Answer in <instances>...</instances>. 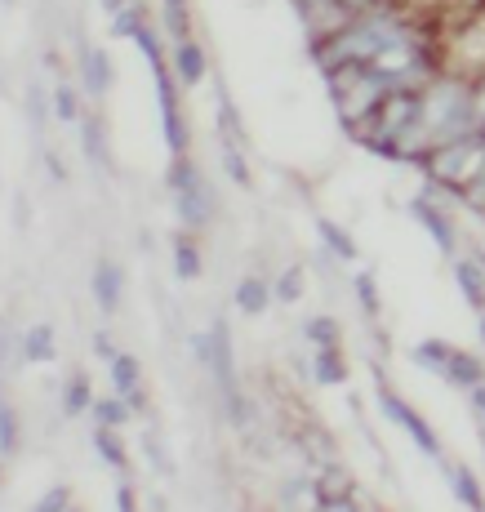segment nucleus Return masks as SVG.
Instances as JSON below:
<instances>
[{
    "mask_svg": "<svg viewBox=\"0 0 485 512\" xmlns=\"http://www.w3.org/2000/svg\"><path fill=\"white\" fill-rule=\"evenodd\" d=\"M423 125L432 130V143H454L481 134L472 121V81L463 76H437L423 90Z\"/></svg>",
    "mask_w": 485,
    "mask_h": 512,
    "instance_id": "obj_1",
    "label": "nucleus"
},
{
    "mask_svg": "<svg viewBox=\"0 0 485 512\" xmlns=\"http://www.w3.org/2000/svg\"><path fill=\"white\" fill-rule=\"evenodd\" d=\"M423 174H428V179H441V183L468 187L481 174V134H468V139H454V143H437L428 152Z\"/></svg>",
    "mask_w": 485,
    "mask_h": 512,
    "instance_id": "obj_2",
    "label": "nucleus"
},
{
    "mask_svg": "<svg viewBox=\"0 0 485 512\" xmlns=\"http://www.w3.org/2000/svg\"><path fill=\"white\" fill-rule=\"evenodd\" d=\"M374 397H379L383 419H392L397 428L410 432V441H414V446H419L428 459H441V441H437V432H432L428 423L419 419V410H414L410 401H401L397 392H392V383H383V379H379V383H374Z\"/></svg>",
    "mask_w": 485,
    "mask_h": 512,
    "instance_id": "obj_3",
    "label": "nucleus"
},
{
    "mask_svg": "<svg viewBox=\"0 0 485 512\" xmlns=\"http://www.w3.org/2000/svg\"><path fill=\"white\" fill-rule=\"evenodd\" d=\"M410 214H414V223H419V228L432 236V245H437L445 259H459V232H454L450 214H445L437 201H428V196L419 192V196L410 201Z\"/></svg>",
    "mask_w": 485,
    "mask_h": 512,
    "instance_id": "obj_4",
    "label": "nucleus"
},
{
    "mask_svg": "<svg viewBox=\"0 0 485 512\" xmlns=\"http://www.w3.org/2000/svg\"><path fill=\"white\" fill-rule=\"evenodd\" d=\"M174 210H178V223H183V228H192V232L210 228V223H214V192H210V183L196 179V183L178 187V192H174Z\"/></svg>",
    "mask_w": 485,
    "mask_h": 512,
    "instance_id": "obj_5",
    "label": "nucleus"
},
{
    "mask_svg": "<svg viewBox=\"0 0 485 512\" xmlns=\"http://www.w3.org/2000/svg\"><path fill=\"white\" fill-rule=\"evenodd\" d=\"M89 290H94L98 308H103L107 317H116V308H121V294H125V277H121V268H116L112 259H98L94 277H89Z\"/></svg>",
    "mask_w": 485,
    "mask_h": 512,
    "instance_id": "obj_6",
    "label": "nucleus"
},
{
    "mask_svg": "<svg viewBox=\"0 0 485 512\" xmlns=\"http://www.w3.org/2000/svg\"><path fill=\"white\" fill-rule=\"evenodd\" d=\"M170 63H174V76H178V85H183V90H196V85L205 81V72H210V63H205V49L196 45V41H178Z\"/></svg>",
    "mask_w": 485,
    "mask_h": 512,
    "instance_id": "obj_7",
    "label": "nucleus"
},
{
    "mask_svg": "<svg viewBox=\"0 0 485 512\" xmlns=\"http://www.w3.org/2000/svg\"><path fill=\"white\" fill-rule=\"evenodd\" d=\"M312 379L321 383V388H343V383H348V361H343L339 343H321V348H316Z\"/></svg>",
    "mask_w": 485,
    "mask_h": 512,
    "instance_id": "obj_8",
    "label": "nucleus"
},
{
    "mask_svg": "<svg viewBox=\"0 0 485 512\" xmlns=\"http://www.w3.org/2000/svg\"><path fill=\"white\" fill-rule=\"evenodd\" d=\"M454 285H459V294H463V303H468L472 312H481L485 308V268L477 259H454Z\"/></svg>",
    "mask_w": 485,
    "mask_h": 512,
    "instance_id": "obj_9",
    "label": "nucleus"
},
{
    "mask_svg": "<svg viewBox=\"0 0 485 512\" xmlns=\"http://www.w3.org/2000/svg\"><path fill=\"white\" fill-rule=\"evenodd\" d=\"M81 85L89 98H103L112 90V63L103 49H81Z\"/></svg>",
    "mask_w": 485,
    "mask_h": 512,
    "instance_id": "obj_10",
    "label": "nucleus"
},
{
    "mask_svg": "<svg viewBox=\"0 0 485 512\" xmlns=\"http://www.w3.org/2000/svg\"><path fill=\"white\" fill-rule=\"evenodd\" d=\"M441 379L450 383V388L468 392V388H477V383L485 379V361L477 357V352H463V348H454V357H450V366H445Z\"/></svg>",
    "mask_w": 485,
    "mask_h": 512,
    "instance_id": "obj_11",
    "label": "nucleus"
},
{
    "mask_svg": "<svg viewBox=\"0 0 485 512\" xmlns=\"http://www.w3.org/2000/svg\"><path fill=\"white\" fill-rule=\"evenodd\" d=\"M450 357H454V343H445V339H423V343H414L410 348V361L419 366L423 374H445V366H450Z\"/></svg>",
    "mask_w": 485,
    "mask_h": 512,
    "instance_id": "obj_12",
    "label": "nucleus"
},
{
    "mask_svg": "<svg viewBox=\"0 0 485 512\" xmlns=\"http://www.w3.org/2000/svg\"><path fill=\"white\" fill-rule=\"evenodd\" d=\"M272 285H267V277H241V285H236V308L245 312V317H263L267 303H272Z\"/></svg>",
    "mask_w": 485,
    "mask_h": 512,
    "instance_id": "obj_13",
    "label": "nucleus"
},
{
    "mask_svg": "<svg viewBox=\"0 0 485 512\" xmlns=\"http://www.w3.org/2000/svg\"><path fill=\"white\" fill-rule=\"evenodd\" d=\"M81 152H85L89 165H98V170L112 165V156H107V134H103V121H98V116H81Z\"/></svg>",
    "mask_w": 485,
    "mask_h": 512,
    "instance_id": "obj_14",
    "label": "nucleus"
},
{
    "mask_svg": "<svg viewBox=\"0 0 485 512\" xmlns=\"http://www.w3.org/2000/svg\"><path fill=\"white\" fill-rule=\"evenodd\" d=\"M316 236H321V245L339 263H356V254H361V250H356V241L348 236V228H339L334 219H316Z\"/></svg>",
    "mask_w": 485,
    "mask_h": 512,
    "instance_id": "obj_15",
    "label": "nucleus"
},
{
    "mask_svg": "<svg viewBox=\"0 0 485 512\" xmlns=\"http://www.w3.org/2000/svg\"><path fill=\"white\" fill-rule=\"evenodd\" d=\"M23 357L36 361V366L54 361V326H49V321H36V326L23 334Z\"/></svg>",
    "mask_w": 485,
    "mask_h": 512,
    "instance_id": "obj_16",
    "label": "nucleus"
},
{
    "mask_svg": "<svg viewBox=\"0 0 485 512\" xmlns=\"http://www.w3.org/2000/svg\"><path fill=\"white\" fill-rule=\"evenodd\" d=\"M450 486H454V499H459L463 508H485V486L477 481V472L472 468H450Z\"/></svg>",
    "mask_w": 485,
    "mask_h": 512,
    "instance_id": "obj_17",
    "label": "nucleus"
},
{
    "mask_svg": "<svg viewBox=\"0 0 485 512\" xmlns=\"http://www.w3.org/2000/svg\"><path fill=\"white\" fill-rule=\"evenodd\" d=\"M107 366H112V392H121V397H125V392H134L138 383H143V366H138L134 352H116Z\"/></svg>",
    "mask_w": 485,
    "mask_h": 512,
    "instance_id": "obj_18",
    "label": "nucleus"
},
{
    "mask_svg": "<svg viewBox=\"0 0 485 512\" xmlns=\"http://www.w3.org/2000/svg\"><path fill=\"white\" fill-rule=\"evenodd\" d=\"M94 388H89V379L85 374H76V379H67L63 383V415L67 419H76V415H85V410H94Z\"/></svg>",
    "mask_w": 485,
    "mask_h": 512,
    "instance_id": "obj_19",
    "label": "nucleus"
},
{
    "mask_svg": "<svg viewBox=\"0 0 485 512\" xmlns=\"http://www.w3.org/2000/svg\"><path fill=\"white\" fill-rule=\"evenodd\" d=\"M89 415H94V423H103V428H125L134 410H130V401H125L121 392H116V397H98Z\"/></svg>",
    "mask_w": 485,
    "mask_h": 512,
    "instance_id": "obj_20",
    "label": "nucleus"
},
{
    "mask_svg": "<svg viewBox=\"0 0 485 512\" xmlns=\"http://www.w3.org/2000/svg\"><path fill=\"white\" fill-rule=\"evenodd\" d=\"M174 277L178 281H196V277H201V250H196L192 236H178V241H174Z\"/></svg>",
    "mask_w": 485,
    "mask_h": 512,
    "instance_id": "obj_21",
    "label": "nucleus"
},
{
    "mask_svg": "<svg viewBox=\"0 0 485 512\" xmlns=\"http://www.w3.org/2000/svg\"><path fill=\"white\" fill-rule=\"evenodd\" d=\"M223 174H227V179H232L236 187H245V192L254 187V174H250V165H245L241 143H232V139H223Z\"/></svg>",
    "mask_w": 485,
    "mask_h": 512,
    "instance_id": "obj_22",
    "label": "nucleus"
},
{
    "mask_svg": "<svg viewBox=\"0 0 485 512\" xmlns=\"http://www.w3.org/2000/svg\"><path fill=\"white\" fill-rule=\"evenodd\" d=\"M94 450H98V459H103L107 468H125V446H121V437H116V428H103V423H98L94 428Z\"/></svg>",
    "mask_w": 485,
    "mask_h": 512,
    "instance_id": "obj_23",
    "label": "nucleus"
},
{
    "mask_svg": "<svg viewBox=\"0 0 485 512\" xmlns=\"http://www.w3.org/2000/svg\"><path fill=\"white\" fill-rule=\"evenodd\" d=\"M161 23H165V32L174 36V45L192 41V36H187V27H192V18H187V0H161Z\"/></svg>",
    "mask_w": 485,
    "mask_h": 512,
    "instance_id": "obj_24",
    "label": "nucleus"
},
{
    "mask_svg": "<svg viewBox=\"0 0 485 512\" xmlns=\"http://www.w3.org/2000/svg\"><path fill=\"white\" fill-rule=\"evenodd\" d=\"M352 285H356V303H361V312L370 321H379V312H383V299H379V281L370 277V272H356L352 277Z\"/></svg>",
    "mask_w": 485,
    "mask_h": 512,
    "instance_id": "obj_25",
    "label": "nucleus"
},
{
    "mask_svg": "<svg viewBox=\"0 0 485 512\" xmlns=\"http://www.w3.org/2000/svg\"><path fill=\"white\" fill-rule=\"evenodd\" d=\"M54 116L63 125H81V94L72 90V85H54Z\"/></svg>",
    "mask_w": 485,
    "mask_h": 512,
    "instance_id": "obj_26",
    "label": "nucleus"
},
{
    "mask_svg": "<svg viewBox=\"0 0 485 512\" xmlns=\"http://www.w3.org/2000/svg\"><path fill=\"white\" fill-rule=\"evenodd\" d=\"M303 339L316 343V348H321V343H339V321L325 317V312L321 317H308L303 321Z\"/></svg>",
    "mask_w": 485,
    "mask_h": 512,
    "instance_id": "obj_27",
    "label": "nucleus"
},
{
    "mask_svg": "<svg viewBox=\"0 0 485 512\" xmlns=\"http://www.w3.org/2000/svg\"><path fill=\"white\" fill-rule=\"evenodd\" d=\"M272 294H276V303H299L303 299V272L299 268H285L281 277L272 281Z\"/></svg>",
    "mask_w": 485,
    "mask_h": 512,
    "instance_id": "obj_28",
    "label": "nucleus"
},
{
    "mask_svg": "<svg viewBox=\"0 0 485 512\" xmlns=\"http://www.w3.org/2000/svg\"><path fill=\"white\" fill-rule=\"evenodd\" d=\"M219 130H223V139H232V143H245V130H241V116H236V103L227 98H219Z\"/></svg>",
    "mask_w": 485,
    "mask_h": 512,
    "instance_id": "obj_29",
    "label": "nucleus"
},
{
    "mask_svg": "<svg viewBox=\"0 0 485 512\" xmlns=\"http://www.w3.org/2000/svg\"><path fill=\"white\" fill-rule=\"evenodd\" d=\"M0 455L5 459L18 455V415H14V406L0 410Z\"/></svg>",
    "mask_w": 485,
    "mask_h": 512,
    "instance_id": "obj_30",
    "label": "nucleus"
},
{
    "mask_svg": "<svg viewBox=\"0 0 485 512\" xmlns=\"http://www.w3.org/2000/svg\"><path fill=\"white\" fill-rule=\"evenodd\" d=\"M138 27H143V18H138V9L134 5H125V9H116L112 14V36H138Z\"/></svg>",
    "mask_w": 485,
    "mask_h": 512,
    "instance_id": "obj_31",
    "label": "nucleus"
},
{
    "mask_svg": "<svg viewBox=\"0 0 485 512\" xmlns=\"http://www.w3.org/2000/svg\"><path fill=\"white\" fill-rule=\"evenodd\" d=\"M303 441L312 446V459H316V464H334V441L325 437L321 428H308V432H303Z\"/></svg>",
    "mask_w": 485,
    "mask_h": 512,
    "instance_id": "obj_32",
    "label": "nucleus"
},
{
    "mask_svg": "<svg viewBox=\"0 0 485 512\" xmlns=\"http://www.w3.org/2000/svg\"><path fill=\"white\" fill-rule=\"evenodd\" d=\"M36 508L41 512H63V508H72V490L67 486H49L41 499H36Z\"/></svg>",
    "mask_w": 485,
    "mask_h": 512,
    "instance_id": "obj_33",
    "label": "nucleus"
},
{
    "mask_svg": "<svg viewBox=\"0 0 485 512\" xmlns=\"http://www.w3.org/2000/svg\"><path fill=\"white\" fill-rule=\"evenodd\" d=\"M143 450H147V459H152V468H161V472H174L170 455H165V446H161V441L152 437V432H147V437H143Z\"/></svg>",
    "mask_w": 485,
    "mask_h": 512,
    "instance_id": "obj_34",
    "label": "nucleus"
},
{
    "mask_svg": "<svg viewBox=\"0 0 485 512\" xmlns=\"http://www.w3.org/2000/svg\"><path fill=\"white\" fill-rule=\"evenodd\" d=\"M472 121H477V130L485 134V76L472 81Z\"/></svg>",
    "mask_w": 485,
    "mask_h": 512,
    "instance_id": "obj_35",
    "label": "nucleus"
},
{
    "mask_svg": "<svg viewBox=\"0 0 485 512\" xmlns=\"http://www.w3.org/2000/svg\"><path fill=\"white\" fill-rule=\"evenodd\" d=\"M27 116H32V125H36V130H41V125H45V94H41V90H32V94H27Z\"/></svg>",
    "mask_w": 485,
    "mask_h": 512,
    "instance_id": "obj_36",
    "label": "nucleus"
},
{
    "mask_svg": "<svg viewBox=\"0 0 485 512\" xmlns=\"http://www.w3.org/2000/svg\"><path fill=\"white\" fill-rule=\"evenodd\" d=\"M468 406H472V415H477V423H485V379L477 388H468Z\"/></svg>",
    "mask_w": 485,
    "mask_h": 512,
    "instance_id": "obj_37",
    "label": "nucleus"
},
{
    "mask_svg": "<svg viewBox=\"0 0 485 512\" xmlns=\"http://www.w3.org/2000/svg\"><path fill=\"white\" fill-rule=\"evenodd\" d=\"M112 504H116V508H121V512H130V508L138 504V499H134V486H130V481H121V486H116Z\"/></svg>",
    "mask_w": 485,
    "mask_h": 512,
    "instance_id": "obj_38",
    "label": "nucleus"
},
{
    "mask_svg": "<svg viewBox=\"0 0 485 512\" xmlns=\"http://www.w3.org/2000/svg\"><path fill=\"white\" fill-rule=\"evenodd\" d=\"M45 170H49V179H54V183H67V170H63V156H58V152H49V156H45Z\"/></svg>",
    "mask_w": 485,
    "mask_h": 512,
    "instance_id": "obj_39",
    "label": "nucleus"
},
{
    "mask_svg": "<svg viewBox=\"0 0 485 512\" xmlns=\"http://www.w3.org/2000/svg\"><path fill=\"white\" fill-rule=\"evenodd\" d=\"M94 357H103V361H112V357H116L112 339H107V334H103V330H98V334H94Z\"/></svg>",
    "mask_w": 485,
    "mask_h": 512,
    "instance_id": "obj_40",
    "label": "nucleus"
},
{
    "mask_svg": "<svg viewBox=\"0 0 485 512\" xmlns=\"http://www.w3.org/2000/svg\"><path fill=\"white\" fill-rule=\"evenodd\" d=\"M125 401H130V410H147V392H143V383H138L134 392H125Z\"/></svg>",
    "mask_w": 485,
    "mask_h": 512,
    "instance_id": "obj_41",
    "label": "nucleus"
},
{
    "mask_svg": "<svg viewBox=\"0 0 485 512\" xmlns=\"http://www.w3.org/2000/svg\"><path fill=\"white\" fill-rule=\"evenodd\" d=\"M477 339H481V348H485V308L477 312Z\"/></svg>",
    "mask_w": 485,
    "mask_h": 512,
    "instance_id": "obj_42",
    "label": "nucleus"
},
{
    "mask_svg": "<svg viewBox=\"0 0 485 512\" xmlns=\"http://www.w3.org/2000/svg\"><path fill=\"white\" fill-rule=\"evenodd\" d=\"M103 9L107 14H116V9H125V0H103Z\"/></svg>",
    "mask_w": 485,
    "mask_h": 512,
    "instance_id": "obj_43",
    "label": "nucleus"
},
{
    "mask_svg": "<svg viewBox=\"0 0 485 512\" xmlns=\"http://www.w3.org/2000/svg\"><path fill=\"white\" fill-rule=\"evenodd\" d=\"M481 170H485V134H481Z\"/></svg>",
    "mask_w": 485,
    "mask_h": 512,
    "instance_id": "obj_44",
    "label": "nucleus"
}]
</instances>
